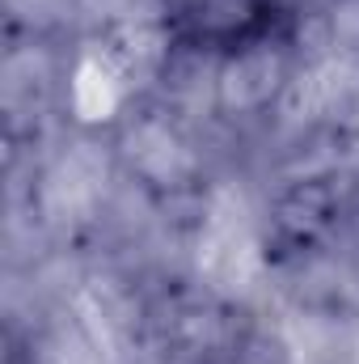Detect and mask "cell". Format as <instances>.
Wrapping results in <instances>:
<instances>
[{"mask_svg":"<svg viewBox=\"0 0 359 364\" xmlns=\"http://www.w3.org/2000/svg\"><path fill=\"white\" fill-rule=\"evenodd\" d=\"M127 149H131V161L144 174H153V178H174L186 166V153H182L178 136H170L165 127H140V132H131Z\"/></svg>","mask_w":359,"mask_h":364,"instance_id":"6","label":"cell"},{"mask_svg":"<svg viewBox=\"0 0 359 364\" xmlns=\"http://www.w3.org/2000/svg\"><path fill=\"white\" fill-rule=\"evenodd\" d=\"M106 191V161L93 153V144L72 149L47 178V208L55 220H81Z\"/></svg>","mask_w":359,"mask_h":364,"instance_id":"2","label":"cell"},{"mask_svg":"<svg viewBox=\"0 0 359 364\" xmlns=\"http://www.w3.org/2000/svg\"><path fill=\"white\" fill-rule=\"evenodd\" d=\"M275 77H279V60L270 51H254L224 73V97L233 106H254L275 90Z\"/></svg>","mask_w":359,"mask_h":364,"instance_id":"5","label":"cell"},{"mask_svg":"<svg viewBox=\"0 0 359 364\" xmlns=\"http://www.w3.org/2000/svg\"><path fill=\"white\" fill-rule=\"evenodd\" d=\"M77 314H81V335L89 339L106 360H118V348L127 339V309H123V301L110 288L93 284V288L81 292Z\"/></svg>","mask_w":359,"mask_h":364,"instance_id":"3","label":"cell"},{"mask_svg":"<svg viewBox=\"0 0 359 364\" xmlns=\"http://www.w3.org/2000/svg\"><path fill=\"white\" fill-rule=\"evenodd\" d=\"M199 272L207 275L216 292H228V296H241L258 284L263 255H258L254 216L245 195L233 186H220L207 203L203 233H199Z\"/></svg>","mask_w":359,"mask_h":364,"instance_id":"1","label":"cell"},{"mask_svg":"<svg viewBox=\"0 0 359 364\" xmlns=\"http://www.w3.org/2000/svg\"><path fill=\"white\" fill-rule=\"evenodd\" d=\"M123 93V73L110 55H89L72 73V106L81 119H110Z\"/></svg>","mask_w":359,"mask_h":364,"instance_id":"4","label":"cell"}]
</instances>
